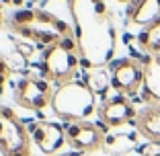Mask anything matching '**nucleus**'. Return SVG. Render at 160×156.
I'll return each mask as SVG.
<instances>
[{
    "label": "nucleus",
    "mask_w": 160,
    "mask_h": 156,
    "mask_svg": "<svg viewBox=\"0 0 160 156\" xmlns=\"http://www.w3.org/2000/svg\"><path fill=\"white\" fill-rule=\"evenodd\" d=\"M31 132L12 109L0 105V154L31 156Z\"/></svg>",
    "instance_id": "20e7f679"
},
{
    "label": "nucleus",
    "mask_w": 160,
    "mask_h": 156,
    "mask_svg": "<svg viewBox=\"0 0 160 156\" xmlns=\"http://www.w3.org/2000/svg\"><path fill=\"white\" fill-rule=\"evenodd\" d=\"M29 132H31L33 144L45 156L58 154L62 150V146L66 144V128L60 125V123H56V121H47V119L35 121Z\"/></svg>",
    "instance_id": "1a4fd4ad"
},
{
    "label": "nucleus",
    "mask_w": 160,
    "mask_h": 156,
    "mask_svg": "<svg viewBox=\"0 0 160 156\" xmlns=\"http://www.w3.org/2000/svg\"><path fill=\"white\" fill-rule=\"evenodd\" d=\"M142 156H160V146L158 144H148V146L140 148Z\"/></svg>",
    "instance_id": "dca6fc26"
},
{
    "label": "nucleus",
    "mask_w": 160,
    "mask_h": 156,
    "mask_svg": "<svg viewBox=\"0 0 160 156\" xmlns=\"http://www.w3.org/2000/svg\"><path fill=\"white\" fill-rule=\"evenodd\" d=\"M2 23H4V17H2V6H0V27H2Z\"/></svg>",
    "instance_id": "a211bd4d"
},
{
    "label": "nucleus",
    "mask_w": 160,
    "mask_h": 156,
    "mask_svg": "<svg viewBox=\"0 0 160 156\" xmlns=\"http://www.w3.org/2000/svg\"><path fill=\"white\" fill-rule=\"evenodd\" d=\"M53 97V86L47 78H37L29 76L19 80L14 88V103L27 111H41V109L52 105Z\"/></svg>",
    "instance_id": "423d86ee"
},
{
    "label": "nucleus",
    "mask_w": 160,
    "mask_h": 156,
    "mask_svg": "<svg viewBox=\"0 0 160 156\" xmlns=\"http://www.w3.org/2000/svg\"><path fill=\"white\" fill-rule=\"evenodd\" d=\"M8 74H10V66L6 64L4 58L0 56V88H2V84L8 80Z\"/></svg>",
    "instance_id": "2eb2a0df"
},
{
    "label": "nucleus",
    "mask_w": 160,
    "mask_h": 156,
    "mask_svg": "<svg viewBox=\"0 0 160 156\" xmlns=\"http://www.w3.org/2000/svg\"><path fill=\"white\" fill-rule=\"evenodd\" d=\"M78 45L72 35L43 49L41 72L47 80L56 82L58 86L74 80L76 72H78Z\"/></svg>",
    "instance_id": "7ed1b4c3"
},
{
    "label": "nucleus",
    "mask_w": 160,
    "mask_h": 156,
    "mask_svg": "<svg viewBox=\"0 0 160 156\" xmlns=\"http://www.w3.org/2000/svg\"><path fill=\"white\" fill-rule=\"evenodd\" d=\"M138 43L144 52H148V56H158L160 53V19L142 29L140 35H138Z\"/></svg>",
    "instance_id": "ddd939ff"
},
{
    "label": "nucleus",
    "mask_w": 160,
    "mask_h": 156,
    "mask_svg": "<svg viewBox=\"0 0 160 156\" xmlns=\"http://www.w3.org/2000/svg\"><path fill=\"white\" fill-rule=\"evenodd\" d=\"M86 84L94 95H105L107 88L111 86V72H107L105 68H94L86 74Z\"/></svg>",
    "instance_id": "4468645a"
},
{
    "label": "nucleus",
    "mask_w": 160,
    "mask_h": 156,
    "mask_svg": "<svg viewBox=\"0 0 160 156\" xmlns=\"http://www.w3.org/2000/svg\"><path fill=\"white\" fill-rule=\"evenodd\" d=\"M142 99L148 105H160V53L144 60V84Z\"/></svg>",
    "instance_id": "9b49d317"
},
{
    "label": "nucleus",
    "mask_w": 160,
    "mask_h": 156,
    "mask_svg": "<svg viewBox=\"0 0 160 156\" xmlns=\"http://www.w3.org/2000/svg\"><path fill=\"white\" fill-rule=\"evenodd\" d=\"M127 23L136 27H148L160 19V0H132L125 10Z\"/></svg>",
    "instance_id": "f8f14e48"
},
{
    "label": "nucleus",
    "mask_w": 160,
    "mask_h": 156,
    "mask_svg": "<svg viewBox=\"0 0 160 156\" xmlns=\"http://www.w3.org/2000/svg\"><path fill=\"white\" fill-rule=\"evenodd\" d=\"M140 156H142V154H140Z\"/></svg>",
    "instance_id": "aec40b11"
},
{
    "label": "nucleus",
    "mask_w": 160,
    "mask_h": 156,
    "mask_svg": "<svg viewBox=\"0 0 160 156\" xmlns=\"http://www.w3.org/2000/svg\"><path fill=\"white\" fill-rule=\"evenodd\" d=\"M8 27L23 39L37 45H53L72 35V29L66 21L60 17L47 13V10H35V8H25L17 10L8 19Z\"/></svg>",
    "instance_id": "f257e3e1"
},
{
    "label": "nucleus",
    "mask_w": 160,
    "mask_h": 156,
    "mask_svg": "<svg viewBox=\"0 0 160 156\" xmlns=\"http://www.w3.org/2000/svg\"><path fill=\"white\" fill-rule=\"evenodd\" d=\"M115 2H127V4H129V2H132V0H115Z\"/></svg>",
    "instance_id": "6ab92c4d"
},
{
    "label": "nucleus",
    "mask_w": 160,
    "mask_h": 156,
    "mask_svg": "<svg viewBox=\"0 0 160 156\" xmlns=\"http://www.w3.org/2000/svg\"><path fill=\"white\" fill-rule=\"evenodd\" d=\"M136 125L138 133L146 138L150 144L160 146V105H146L142 107L136 115Z\"/></svg>",
    "instance_id": "9d476101"
},
{
    "label": "nucleus",
    "mask_w": 160,
    "mask_h": 156,
    "mask_svg": "<svg viewBox=\"0 0 160 156\" xmlns=\"http://www.w3.org/2000/svg\"><path fill=\"white\" fill-rule=\"evenodd\" d=\"M60 156H86L84 152H76V150H68V152H64V154H60Z\"/></svg>",
    "instance_id": "f3484780"
},
{
    "label": "nucleus",
    "mask_w": 160,
    "mask_h": 156,
    "mask_svg": "<svg viewBox=\"0 0 160 156\" xmlns=\"http://www.w3.org/2000/svg\"><path fill=\"white\" fill-rule=\"evenodd\" d=\"M97 115H99V121L103 123L107 129H115V128H121V125H127V123L136 121L138 111H136L133 103L127 99V97L115 95V97L105 99L103 103L99 105Z\"/></svg>",
    "instance_id": "6e6552de"
},
{
    "label": "nucleus",
    "mask_w": 160,
    "mask_h": 156,
    "mask_svg": "<svg viewBox=\"0 0 160 156\" xmlns=\"http://www.w3.org/2000/svg\"><path fill=\"white\" fill-rule=\"evenodd\" d=\"M111 88L121 97H133L144 84V62L121 58L111 64Z\"/></svg>",
    "instance_id": "39448f33"
},
{
    "label": "nucleus",
    "mask_w": 160,
    "mask_h": 156,
    "mask_svg": "<svg viewBox=\"0 0 160 156\" xmlns=\"http://www.w3.org/2000/svg\"><path fill=\"white\" fill-rule=\"evenodd\" d=\"M49 109L62 121L74 123V121H88V117L99 107H97V95L88 88L86 82L72 80L66 84H60L53 90Z\"/></svg>",
    "instance_id": "f03ea898"
},
{
    "label": "nucleus",
    "mask_w": 160,
    "mask_h": 156,
    "mask_svg": "<svg viewBox=\"0 0 160 156\" xmlns=\"http://www.w3.org/2000/svg\"><path fill=\"white\" fill-rule=\"evenodd\" d=\"M66 144L76 152H97L105 146V129L92 121L66 123Z\"/></svg>",
    "instance_id": "0eeeda50"
}]
</instances>
